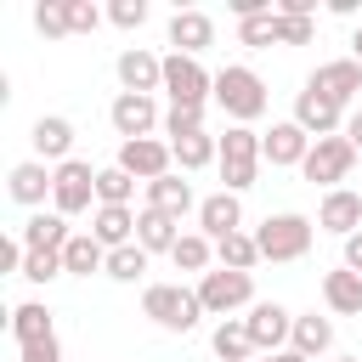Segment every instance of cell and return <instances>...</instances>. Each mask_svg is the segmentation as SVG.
<instances>
[{"instance_id": "obj_1", "label": "cell", "mask_w": 362, "mask_h": 362, "mask_svg": "<svg viewBox=\"0 0 362 362\" xmlns=\"http://www.w3.org/2000/svg\"><path fill=\"white\" fill-rule=\"evenodd\" d=\"M215 102L226 107L232 124H249V119L266 113V79H260L255 68H243V62H226V68L215 74Z\"/></svg>"}, {"instance_id": "obj_2", "label": "cell", "mask_w": 362, "mask_h": 362, "mask_svg": "<svg viewBox=\"0 0 362 362\" xmlns=\"http://www.w3.org/2000/svg\"><path fill=\"white\" fill-rule=\"evenodd\" d=\"M141 317H153L170 334H187V328H198L204 300H198V288H181V283H147L141 288Z\"/></svg>"}, {"instance_id": "obj_3", "label": "cell", "mask_w": 362, "mask_h": 362, "mask_svg": "<svg viewBox=\"0 0 362 362\" xmlns=\"http://www.w3.org/2000/svg\"><path fill=\"white\" fill-rule=\"evenodd\" d=\"M255 243H260V260H300V255L311 249V221L294 215V209L266 215L260 232H255Z\"/></svg>"}, {"instance_id": "obj_4", "label": "cell", "mask_w": 362, "mask_h": 362, "mask_svg": "<svg viewBox=\"0 0 362 362\" xmlns=\"http://www.w3.org/2000/svg\"><path fill=\"white\" fill-rule=\"evenodd\" d=\"M255 170H260V136L249 124H232L221 136V181H226V192L255 187Z\"/></svg>"}, {"instance_id": "obj_5", "label": "cell", "mask_w": 362, "mask_h": 362, "mask_svg": "<svg viewBox=\"0 0 362 362\" xmlns=\"http://www.w3.org/2000/svg\"><path fill=\"white\" fill-rule=\"evenodd\" d=\"M198 300H204V317H221V322H226L238 305L255 300V277H249V272H226V266H221V272H204V277H198Z\"/></svg>"}, {"instance_id": "obj_6", "label": "cell", "mask_w": 362, "mask_h": 362, "mask_svg": "<svg viewBox=\"0 0 362 362\" xmlns=\"http://www.w3.org/2000/svg\"><path fill=\"white\" fill-rule=\"evenodd\" d=\"M164 90H170V107H204L215 96V74L198 68V57H164Z\"/></svg>"}, {"instance_id": "obj_7", "label": "cell", "mask_w": 362, "mask_h": 362, "mask_svg": "<svg viewBox=\"0 0 362 362\" xmlns=\"http://www.w3.org/2000/svg\"><path fill=\"white\" fill-rule=\"evenodd\" d=\"M51 175H57V181H51V204H57V215H85L90 198H96V170H90L85 158H68V164H57Z\"/></svg>"}, {"instance_id": "obj_8", "label": "cell", "mask_w": 362, "mask_h": 362, "mask_svg": "<svg viewBox=\"0 0 362 362\" xmlns=\"http://www.w3.org/2000/svg\"><path fill=\"white\" fill-rule=\"evenodd\" d=\"M351 164H356V147L345 141V136H322V141H311V153H305V181H322L328 192L351 175Z\"/></svg>"}, {"instance_id": "obj_9", "label": "cell", "mask_w": 362, "mask_h": 362, "mask_svg": "<svg viewBox=\"0 0 362 362\" xmlns=\"http://www.w3.org/2000/svg\"><path fill=\"white\" fill-rule=\"evenodd\" d=\"M124 175H136V181H158V175H170V164H175V147L170 141H158V136H141V141H119V158H113Z\"/></svg>"}, {"instance_id": "obj_10", "label": "cell", "mask_w": 362, "mask_h": 362, "mask_svg": "<svg viewBox=\"0 0 362 362\" xmlns=\"http://www.w3.org/2000/svg\"><path fill=\"white\" fill-rule=\"evenodd\" d=\"M107 119H113V130H119L124 141H141V136H153V124H158L164 113H158L153 96H130V90H119L113 107H107Z\"/></svg>"}, {"instance_id": "obj_11", "label": "cell", "mask_w": 362, "mask_h": 362, "mask_svg": "<svg viewBox=\"0 0 362 362\" xmlns=\"http://www.w3.org/2000/svg\"><path fill=\"white\" fill-rule=\"evenodd\" d=\"M243 322H249V339H255V351H272V356H277V351H283V339L294 334V317H288L277 300H255Z\"/></svg>"}, {"instance_id": "obj_12", "label": "cell", "mask_w": 362, "mask_h": 362, "mask_svg": "<svg viewBox=\"0 0 362 362\" xmlns=\"http://www.w3.org/2000/svg\"><path fill=\"white\" fill-rule=\"evenodd\" d=\"M113 68H119V85H124L130 96H153V90H164V57H153V51H141V45H130Z\"/></svg>"}, {"instance_id": "obj_13", "label": "cell", "mask_w": 362, "mask_h": 362, "mask_svg": "<svg viewBox=\"0 0 362 362\" xmlns=\"http://www.w3.org/2000/svg\"><path fill=\"white\" fill-rule=\"evenodd\" d=\"M311 90H322L328 102H356V90H362V62L356 57H339V62H317V74L305 79Z\"/></svg>"}, {"instance_id": "obj_14", "label": "cell", "mask_w": 362, "mask_h": 362, "mask_svg": "<svg viewBox=\"0 0 362 362\" xmlns=\"http://www.w3.org/2000/svg\"><path fill=\"white\" fill-rule=\"evenodd\" d=\"M339 119H345V107H339V102H328L322 90H311V85H305V90L294 96V124H300L311 141L334 136V130H339Z\"/></svg>"}, {"instance_id": "obj_15", "label": "cell", "mask_w": 362, "mask_h": 362, "mask_svg": "<svg viewBox=\"0 0 362 362\" xmlns=\"http://www.w3.org/2000/svg\"><path fill=\"white\" fill-rule=\"evenodd\" d=\"M28 141H34V158H40V164H51V170L74 158V124H68L62 113H45V119H34Z\"/></svg>"}, {"instance_id": "obj_16", "label": "cell", "mask_w": 362, "mask_h": 362, "mask_svg": "<svg viewBox=\"0 0 362 362\" xmlns=\"http://www.w3.org/2000/svg\"><path fill=\"white\" fill-rule=\"evenodd\" d=\"M317 226H322V232H334V238L362 232V192H351V187L322 192V204H317Z\"/></svg>"}, {"instance_id": "obj_17", "label": "cell", "mask_w": 362, "mask_h": 362, "mask_svg": "<svg viewBox=\"0 0 362 362\" xmlns=\"http://www.w3.org/2000/svg\"><path fill=\"white\" fill-rule=\"evenodd\" d=\"M305 153H311V136H305L294 119H283V124H272V130L260 136V158H266V164H277V170L305 164Z\"/></svg>"}, {"instance_id": "obj_18", "label": "cell", "mask_w": 362, "mask_h": 362, "mask_svg": "<svg viewBox=\"0 0 362 362\" xmlns=\"http://www.w3.org/2000/svg\"><path fill=\"white\" fill-rule=\"evenodd\" d=\"M198 226H204V238L209 243H221V238H232V232H243V204H238V192H209L204 204H198Z\"/></svg>"}, {"instance_id": "obj_19", "label": "cell", "mask_w": 362, "mask_h": 362, "mask_svg": "<svg viewBox=\"0 0 362 362\" xmlns=\"http://www.w3.org/2000/svg\"><path fill=\"white\" fill-rule=\"evenodd\" d=\"M51 170L40 164V158H23V164H11V175H6V192H11V204H23V209H40L45 204V192H51Z\"/></svg>"}, {"instance_id": "obj_20", "label": "cell", "mask_w": 362, "mask_h": 362, "mask_svg": "<svg viewBox=\"0 0 362 362\" xmlns=\"http://www.w3.org/2000/svg\"><path fill=\"white\" fill-rule=\"evenodd\" d=\"M17 238H23L28 249H45V255H62L74 232H68V215H57V209H51V215H45V209H34V215H28L23 226H17Z\"/></svg>"}, {"instance_id": "obj_21", "label": "cell", "mask_w": 362, "mask_h": 362, "mask_svg": "<svg viewBox=\"0 0 362 362\" xmlns=\"http://www.w3.org/2000/svg\"><path fill=\"white\" fill-rule=\"evenodd\" d=\"M90 238H96L102 249H124V243H136V209L96 204V215H90Z\"/></svg>"}, {"instance_id": "obj_22", "label": "cell", "mask_w": 362, "mask_h": 362, "mask_svg": "<svg viewBox=\"0 0 362 362\" xmlns=\"http://www.w3.org/2000/svg\"><path fill=\"white\" fill-rule=\"evenodd\" d=\"M136 243H141L147 255H170V249L181 243V221L164 215V209H141V215H136Z\"/></svg>"}, {"instance_id": "obj_23", "label": "cell", "mask_w": 362, "mask_h": 362, "mask_svg": "<svg viewBox=\"0 0 362 362\" xmlns=\"http://www.w3.org/2000/svg\"><path fill=\"white\" fill-rule=\"evenodd\" d=\"M170 45H175L181 57H198L204 45H215V23H209L204 11H175V17H170Z\"/></svg>"}, {"instance_id": "obj_24", "label": "cell", "mask_w": 362, "mask_h": 362, "mask_svg": "<svg viewBox=\"0 0 362 362\" xmlns=\"http://www.w3.org/2000/svg\"><path fill=\"white\" fill-rule=\"evenodd\" d=\"M322 300H328L334 317H362V277H356L351 266L328 272V277H322Z\"/></svg>"}, {"instance_id": "obj_25", "label": "cell", "mask_w": 362, "mask_h": 362, "mask_svg": "<svg viewBox=\"0 0 362 362\" xmlns=\"http://www.w3.org/2000/svg\"><path fill=\"white\" fill-rule=\"evenodd\" d=\"M198 198H192V181H181V175H158V181H147V209H164V215H187Z\"/></svg>"}, {"instance_id": "obj_26", "label": "cell", "mask_w": 362, "mask_h": 362, "mask_svg": "<svg viewBox=\"0 0 362 362\" xmlns=\"http://www.w3.org/2000/svg\"><path fill=\"white\" fill-rule=\"evenodd\" d=\"M209 345H215L221 362H255V356H260L255 339H249V322H243V317H226V322L209 334Z\"/></svg>"}, {"instance_id": "obj_27", "label": "cell", "mask_w": 362, "mask_h": 362, "mask_svg": "<svg viewBox=\"0 0 362 362\" xmlns=\"http://www.w3.org/2000/svg\"><path fill=\"white\" fill-rule=\"evenodd\" d=\"M62 272H74V277L107 272V249H102L90 232H74V238H68V249H62Z\"/></svg>"}, {"instance_id": "obj_28", "label": "cell", "mask_w": 362, "mask_h": 362, "mask_svg": "<svg viewBox=\"0 0 362 362\" xmlns=\"http://www.w3.org/2000/svg\"><path fill=\"white\" fill-rule=\"evenodd\" d=\"M57 328H51V311L40 305V300H28V305H17L11 311V339H17V351L23 345H40V339H51Z\"/></svg>"}, {"instance_id": "obj_29", "label": "cell", "mask_w": 362, "mask_h": 362, "mask_svg": "<svg viewBox=\"0 0 362 362\" xmlns=\"http://www.w3.org/2000/svg\"><path fill=\"white\" fill-rule=\"evenodd\" d=\"M288 339H294L300 356H322V351L334 345V322L317 317V311H305V317H294V334H288Z\"/></svg>"}, {"instance_id": "obj_30", "label": "cell", "mask_w": 362, "mask_h": 362, "mask_svg": "<svg viewBox=\"0 0 362 362\" xmlns=\"http://www.w3.org/2000/svg\"><path fill=\"white\" fill-rule=\"evenodd\" d=\"M170 260H175L181 272H198V277H204V272H209V260H215V243H209L204 232H181V243L170 249Z\"/></svg>"}, {"instance_id": "obj_31", "label": "cell", "mask_w": 362, "mask_h": 362, "mask_svg": "<svg viewBox=\"0 0 362 362\" xmlns=\"http://www.w3.org/2000/svg\"><path fill=\"white\" fill-rule=\"evenodd\" d=\"M170 147H175V164H181V170H204V164L221 158V141L204 136V130H198V136H181V141H170Z\"/></svg>"}, {"instance_id": "obj_32", "label": "cell", "mask_w": 362, "mask_h": 362, "mask_svg": "<svg viewBox=\"0 0 362 362\" xmlns=\"http://www.w3.org/2000/svg\"><path fill=\"white\" fill-rule=\"evenodd\" d=\"M215 260H221L226 272H249V266L260 260V243H255L249 232H232V238H221V243H215Z\"/></svg>"}, {"instance_id": "obj_33", "label": "cell", "mask_w": 362, "mask_h": 362, "mask_svg": "<svg viewBox=\"0 0 362 362\" xmlns=\"http://www.w3.org/2000/svg\"><path fill=\"white\" fill-rule=\"evenodd\" d=\"M130 192H136V175H124L119 164L96 170V204H119V209H130Z\"/></svg>"}, {"instance_id": "obj_34", "label": "cell", "mask_w": 362, "mask_h": 362, "mask_svg": "<svg viewBox=\"0 0 362 362\" xmlns=\"http://www.w3.org/2000/svg\"><path fill=\"white\" fill-rule=\"evenodd\" d=\"M141 272H147V249H141V243L107 249V277H113V283H136Z\"/></svg>"}, {"instance_id": "obj_35", "label": "cell", "mask_w": 362, "mask_h": 362, "mask_svg": "<svg viewBox=\"0 0 362 362\" xmlns=\"http://www.w3.org/2000/svg\"><path fill=\"white\" fill-rule=\"evenodd\" d=\"M34 28H40L45 40L74 34V28H68V0H40V6H34Z\"/></svg>"}, {"instance_id": "obj_36", "label": "cell", "mask_w": 362, "mask_h": 362, "mask_svg": "<svg viewBox=\"0 0 362 362\" xmlns=\"http://www.w3.org/2000/svg\"><path fill=\"white\" fill-rule=\"evenodd\" d=\"M238 40H243V45H277V11L243 17V23H238Z\"/></svg>"}, {"instance_id": "obj_37", "label": "cell", "mask_w": 362, "mask_h": 362, "mask_svg": "<svg viewBox=\"0 0 362 362\" xmlns=\"http://www.w3.org/2000/svg\"><path fill=\"white\" fill-rule=\"evenodd\" d=\"M317 40V17H283L277 11V45H311Z\"/></svg>"}, {"instance_id": "obj_38", "label": "cell", "mask_w": 362, "mask_h": 362, "mask_svg": "<svg viewBox=\"0 0 362 362\" xmlns=\"http://www.w3.org/2000/svg\"><path fill=\"white\" fill-rule=\"evenodd\" d=\"M198 130H204V107H170V113H164V136H170V141L198 136Z\"/></svg>"}, {"instance_id": "obj_39", "label": "cell", "mask_w": 362, "mask_h": 362, "mask_svg": "<svg viewBox=\"0 0 362 362\" xmlns=\"http://www.w3.org/2000/svg\"><path fill=\"white\" fill-rule=\"evenodd\" d=\"M23 277H28V283H51V277H62V255L28 249V260H23Z\"/></svg>"}, {"instance_id": "obj_40", "label": "cell", "mask_w": 362, "mask_h": 362, "mask_svg": "<svg viewBox=\"0 0 362 362\" xmlns=\"http://www.w3.org/2000/svg\"><path fill=\"white\" fill-rule=\"evenodd\" d=\"M96 23H102V6H90V0H68V28H74V34H96Z\"/></svg>"}, {"instance_id": "obj_41", "label": "cell", "mask_w": 362, "mask_h": 362, "mask_svg": "<svg viewBox=\"0 0 362 362\" xmlns=\"http://www.w3.org/2000/svg\"><path fill=\"white\" fill-rule=\"evenodd\" d=\"M107 23H119V28H141V23H147V0H113V6H107Z\"/></svg>"}, {"instance_id": "obj_42", "label": "cell", "mask_w": 362, "mask_h": 362, "mask_svg": "<svg viewBox=\"0 0 362 362\" xmlns=\"http://www.w3.org/2000/svg\"><path fill=\"white\" fill-rule=\"evenodd\" d=\"M17 362H62L57 334H51V339H40V345H23V351H17Z\"/></svg>"}, {"instance_id": "obj_43", "label": "cell", "mask_w": 362, "mask_h": 362, "mask_svg": "<svg viewBox=\"0 0 362 362\" xmlns=\"http://www.w3.org/2000/svg\"><path fill=\"white\" fill-rule=\"evenodd\" d=\"M345 266L362 277V232H351V238H345Z\"/></svg>"}, {"instance_id": "obj_44", "label": "cell", "mask_w": 362, "mask_h": 362, "mask_svg": "<svg viewBox=\"0 0 362 362\" xmlns=\"http://www.w3.org/2000/svg\"><path fill=\"white\" fill-rule=\"evenodd\" d=\"M345 141H351V147H356V153H362V107H356V113H351V119H345Z\"/></svg>"}, {"instance_id": "obj_45", "label": "cell", "mask_w": 362, "mask_h": 362, "mask_svg": "<svg viewBox=\"0 0 362 362\" xmlns=\"http://www.w3.org/2000/svg\"><path fill=\"white\" fill-rule=\"evenodd\" d=\"M272 362H311V356H300V351H294V345H288V351H277V356H272Z\"/></svg>"}, {"instance_id": "obj_46", "label": "cell", "mask_w": 362, "mask_h": 362, "mask_svg": "<svg viewBox=\"0 0 362 362\" xmlns=\"http://www.w3.org/2000/svg\"><path fill=\"white\" fill-rule=\"evenodd\" d=\"M351 51H356V62H362V28H356V40H351Z\"/></svg>"}, {"instance_id": "obj_47", "label": "cell", "mask_w": 362, "mask_h": 362, "mask_svg": "<svg viewBox=\"0 0 362 362\" xmlns=\"http://www.w3.org/2000/svg\"><path fill=\"white\" fill-rule=\"evenodd\" d=\"M339 362H362V356H339Z\"/></svg>"}, {"instance_id": "obj_48", "label": "cell", "mask_w": 362, "mask_h": 362, "mask_svg": "<svg viewBox=\"0 0 362 362\" xmlns=\"http://www.w3.org/2000/svg\"><path fill=\"white\" fill-rule=\"evenodd\" d=\"M255 362H272V356H255Z\"/></svg>"}]
</instances>
